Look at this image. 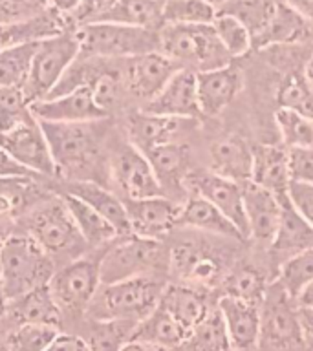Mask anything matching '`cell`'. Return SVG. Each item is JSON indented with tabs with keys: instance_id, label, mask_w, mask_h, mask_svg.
<instances>
[{
	"instance_id": "1",
	"label": "cell",
	"mask_w": 313,
	"mask_h": 351,
	"mask_svg": "<svg viewBox=\"0 0 313 351\" xmlns=\"http://www.w3.org/2000/svg\"><path fill=\"white\" fill-rule=\"evenodd\" d=\"M40 123V121H38ZM93 123H40L49 150L54 156L57 176L70 181L88 180L101 159V132Z\"/></svg>"
},
{
	"instance_id": "2",
	"label": "cell",
	"mask_w": 313,
	"mask_h": 351,
	"mask_svg": "<svg viewBox=\"0 0 313 351\" xmlns=\"http://www.w3.org/2000/svg\"><path fill=\"white\" fill-rule=\"evenodd\" d=\"M54 260L27 234H10L0 241V282L8 302L49 284Z\"/></svg>"
},
{
	"instance_id": "3",
	"label": "cell",
	"mask_w": 313,
	"mask_h": 351,
	"mask_svg": "<svg viewBox=\"0 0 313 351\" xmlns=\"http://www.w3.org/2000/svg\"><path fill=\"white\" fill-rule=\"evenodd\" d=\"M165 282L158 276H139L115 284H101L88 306L92 320H126L139 324L158 307Z\"/></svg>"
},
{
	"instance_id": "4",
	"label": "cell",
	"mask_w": 313,
	"mask_h": 351,
	"mask_svg": "<svg viewBox=\"0 0 313 351\" xmlns=\"http://www.w3.org/2000/svg\"><path fill=\"white\" fill-rule=\"evenodd\" d=\"M159 51L174 60L183 70L194 73L216 70L231 64V55L225 51L209 26H183V24H161L159 26Z\"/></svg>"
},
{
	"instance_id": "5",
	"label": "cell",
	"mask_w": 313,
	"mask_h": 351,
	"mask_svg": "<svg viewBox=\"0 0 313 351\" xmlns=\"http://www.w3.org/2000/svg\"><path fill=\"white\" fill-rule=\"evenodd\" d=\"M79 57L121 60L159 51V27H134L112 22H92L73 29Z\"/></svg>"
},
{
	"instance_id": "6",
	"label": "cell",
	"mask_w": 313,
	"mask_h": 351,
	"mask_svg": "<svg viewBox=\"0 0 313 351\" xmlns=\"http://www.w3.org/2000/svg\"><path fill=\"white\" fill-rule=\"evenodd\" d=\"M161 269H169V251L159 240L139 236H119L99 258L101 284H115L139 276H156Z\"/></svg>"
},
{
	"instance_id": "7",
	"label": "cell",
	"mask_w": 313,
	"mask_h": 351,
	"mask_svg": "<svg viewBox=\"0 0 313 351\" xmlns=\"http://www.w3.org/2000/svg\"><path fill=\"white\" fill-rule=\"evenodd\" d=\"M77 57L79 43L73 29H65L54 37L38 40L37 49L33 53L32 68L22 86L30 104L49 97V93L54 92Z\"/></svg>"
},
{
	"instance_id": "8",
	"label": "cell",
	"mask_w": 313,
	"mask_h": 351,
	"mask_svg": "<svg viewBox=\"0 0 313 351\" xmlns=\"http://www.w3.org/2000/svg\"><path fill=\"white\" fill-rule=\"evenodd\" d=\"M26 234L37 241L49 258L71 256L86 245L60 196L44 199L30 208Z\"/></svg>"
},
{
	"instance_id": "9",
	"label": "cell",
	"mask_w": 313,
	"mask_h": 351,
	"mask_svg": "<svg viewBox=\"0 0 313 351\" xmlns=\"http://www.w3.org/2000/svg\"><path fill=\"white\" fill-rule=\"evenodd\" d=\"M99 285V260L77 258L54 273L48 287L60 311L79 313L86 311Z\"/></svg>"
},
{
	"instance_id": "10",
	"label": "cell",
	"mask_w": 313,
	"mask_h": 351,
	"mask_svg": "<svg viewBox=\"0 0 313 351\" xmlns=\"http://www.w3.org/2000/svg\"><path fill=\"white\" fill-rule=\"evenodd\" d=\"M0 147L15 159L16 163L30 170L33 176H57L54 156L43 126L35 117H27L21 125L0 134Z\"/></svg>"
},
{
	"instance_id": "11",
	"label": "cell",
	"mask_w": 313,
	"mask_h": 351,
	"mask_svg": "<svg viewBox=\"0 0 313 351\" xmlns=\"http://www.w3.org/2000/svg\"><path fill=\"white\" fill-rule=\"evenodd\" d=\"M110 176L126 199L165 196L148 158L132 143L121 145L110 159Z\"/></svg>"
},
{
	"instance_id": "12",
	"label": "cell",
	"mask_w": 313,
	"mask_h": 351,
	"mask_svg": "<svg viewBox=\"0 0 313 351\" xmlns=\"http://www.w3.org/2000/svg\"><path fill=\"white\" fill-rule=\"evenodd\" d=\"M180 70L183 68H180L169 57H165L161 51L121 59V75L125 90L145 103L156 97L161 88Z\"/></svg>"
},
{
	"instance_id": "13",
	"label": "cell",
	"mask_w": 313,
	"mask_h": 351,
	"mask_svg": "<svg viewBox=\"0 0 313 351\" xmlns=\"http://www.w3.org/2000/svg\"><path fill=\"white\" fill-rule=\"evenodd\" d=\"M185 186L191 189L192 194H198L213 203L214 207L222 210L236 225V229L240 230L244 240H249L240 183L225 180L211 170H194V172L187 174Z\"/></svg>"
},
{
	"instance_id": "14",
	"label": "cell",
	"mask_w": 313,
	"mask_h": 351,
	"mask_svg": "<svg viewBox=\"0 0 313 351\" xmlns=\"http://www.w3.org/2000/svg\"><path fill=\"white\" fill-rule=\"evenodd\" d=\"M275 348H293L301 342L297 306L279 285L266 293L260 304V339Z\"/></svg>"
},
{
	"instance_id": "15",
	"label": "cell",
	"mask_w": 313,
	"mask_h": 351,
	"mask_svg": "<svg viewBox=\"0 0 313 351\" xmlns=\"http://www.w3.org/2000/svg\"><path fill=\"white\" fill-rule=\"evenodd\" d=\"M125 208L132 234L161 241L178 225L181 205L167 196H154L125 199Z\"/></svg>"
},
{
	"instance_id": "16",
	"label": "cell",
	"mask_w": 313,
	"mask_h": 351,
	"mask_svg": "<svg viewBox=\"0 0 313 351\" xmlns=\"http://www.w3.org/2000/svg\"><path fill=\"white\" fill-rule=\"evenodd\" d=\"M30 110L40 123H93L108 115L95 103L90 88H77L73 92L43 99L30 104Z\"/></svg>"
},
{
	"instance_id": "17",
	"label": "cell",
	"mask_w": 313,
	"mask_h": 351,
	"mask_svg": "<svg viewBox=\"0 0 313 351\" xmlns=\"http://www.w3.org/2000/svg\"><path fill=\"white\" fill-rule=\"evenodd\" d=\"M141 112L174 119L196 121L202 117L198 103L196 73L191 70L176 71L172 79L161 88V92L145 103Z\"/></svg>"
},
{
	"instance_id": "18",
	"label": "cell",
	"mask_w": 313,
	"mask_h": 351,
	"mask_svg": "<svg viewBox=\"0 0 313 351\" xmlns=\"http://www.w3.org/2000/svg\"><path fill=\"white\" fill-rule=\"evenodd\" d=\"M242 199L249 238L271 245L282 214V199L255 181L242 183Z\"/></svg>"
},
{
	"instance_id": "19",
	"label": "cell",
	"mask_w": 313,
	"mask_h": 351,
	"mask_svg": "<svg viewBox=\"0 0 313 351\" xmlns=\"http://www.w3.org/2000/svg\"><path fill=\"white\" fill-rule=\"evenodd\" d=\"M198 103L205 117L222 114L244 88V75L233 64L196 73Z\"/></svg>"
},
{
	"instance_id": "20",
	"label": "cell",
	"mask_w": 313,
	"mask_h": 351,
	"mask_svg": "<svg viewBox=\"0 0 313 351\" xmlns=\"http://www.w3.org/2000/svg\"><path fill=\"white\" fill-rule=\"evenodd\" d=\"M312 22L293 10L288 2L277 0L268 24L253 38V46L258 49H268L273 46H295L304 43L312 35Z\"/></svg>"
},
{
	"instance_id": "21",
	"label": "cell",
	"mask_w": 313,
	"mask_h": 351,
	"mask_svg": "<svg viewBox=\"0 0 313 351\" xmlns=\"http://www.w3.org/2000/svg\"><path fill=\"white\" fill-rule=\"evenodd\" d=\"M231 351H253L260 342V306L222 296L218 300Z\"/></svg>"
},
{
	"instance_id": "22",
	"label": "cell",
	"mask_w": 313,
	"mask_h": 351,
	"mask_svg": "<svg viewBox=\"0 0 313 351\" xmlns=\"http://www.w3.org/2000/svg\"><path fill=\"white\" fill-rule=\"evenodd\" d=\"M66 194L79 197L81 202L97 210L106 221L115 229V232L119 236H130V221L126 216L125 202H121L117 194H114L108 189H104L97 183V181L88 180H76L68 181L65 186Z\"/></svg>"
},
{
	"instance_id": "23",
	"label": "cell",
	"mask_w": 313,
	"mask_h": 351,
	"mask_svg": "<svg viewBox=\"0 0 313 351\" xmlns=\"http://www.w3.org/2000/svg\"><path fill=\"white\" fill-rule=\"evenodd\" d=\"M211 172L222 176L235 183H246L253 180V148L240 137H224L213 143L209 148Z\"/></svg>"
},
{
	"instance_id": "24",
	"label": "cell",
	"mask_w": 313,
	"mask_h": 351,
	"mask_svg": "<svg viewBox=\"0 0 313 351\" xmlns=\"http://www.w3.org/2000/svg\"><path fill=\"white\" fill-rule=\"evenodd\" d=\"M189 123H194V121L159 117V115L139 112L132 115L128 121V136H130L132 145L145 154L167 143H176L178 136L181 132H185Z\"/></svg>"
},
{
	"instance_id": "25",
	"label": "cell",
	"mask_w": 313,
	"mask_h": 351,
	"mask_svg": "<svg viewBox=\"0 0 313 351\" xmlns=\"http://www.w3.org/2000/svg\"><path fill=\"white\" fill-rule=\"evenodd\" d=\"M159 306L163 307L170 317H174L189 333L207 317L211 309L207 295L202 289L183 284L165 285L161 298H159Z\"/></svg>"
},
{
	"instance_id": "26",
	"label": "cell",
	"mask_w": 313,
	"mask_h": 351,
	"mask_svg": "<svg viewBox=\"0 0 313 351\" xmlns=\"http://www.w3.org/2000/svg\"><path fill=\"white\" fill-rule=\"evenodd\" d=\"M178 225H185L191 229L214 236H224L231 240H244V236L236 229V225L222 210L214 207L213 203L198 194H191L185 203H181Z\"/></svg>"
},
{
	"instance_id": "27",
	"label": "cell",
	"mask_w": 313,
	"mask_h": 351,
	"mask_svg": "<svg viewBox=\"0 0 313 351\" xmlns=\"http://www.w3.org/2000/svg\"><path fill=\"white\" fill-rule=\"evenodd\" d=\"M253 180L264 189H268L279 197L288 196L290 186V163L286 147H262L253 148Z\"/></svg>"
},
{
	"instance_id": "28",
	"label": "cell",
	"mask_w": 313,
	"mask_h": 351,
	"mask_svg": "<svg viewBox=\"0 0 313 351\" xmlns=\"http://www.w3.org/2000/svg\"><path fill=\"white\" fill-rule=\"evenodd\" d=\"M5 313L10 315L15 326L44 324V326H55V328H59L60 315H62L48 284L40 285L37 289H32L15 300L8 302V311Z\"/></svg>"
},
{
	"instance_id": "29",
	"label": "cell",
	"mask_w": 313,
	"mask_h": 351,
	"mask_svg": "<svg viewBox=\"0 0 313 351\" xmlns=\"http://www.w3.org/2000/svg\"><path fill=\"white\" fill-rule=\"evenodd\" d=\"M269 247L273 249L277 256L284 258V260L295 256L306 249H313V227L308 225L301 218V214L291 207L288 196L282 199L279 229H277V234Z\"/></svg>"
},
{
	"instance_id": "30",
	"label": "cell",
	"mask_w": 313,
	"mask_h": 351,
	"mask_svg": "<svg viewBox=\"0 0 313 351\" xmlns=\"http://www.w3.org/2000/svg\"><path fill=\"white\" fill-rule=\"evenodd\" d=\"M65 19L55 11H46L43 15L21 22H0V51L11 46L26 43H38L65 32Z\"/></svg>"
},
{
	"instance_id": "31",
	"label": "cell",
	"mask_w": 313,
	"mask_h": 351,
	"mask_svg": "<svg viewBox=\"0 0 313 351\" xmlns=\"http://www.w3.org/2000/svg\"><path fill=\"white\" fill-rule=\"evenodd\" d=\"M189 335L191 333L158 304V307L148 317H145L137 324L132 340L148 342V344L159 346L165 350H174V348L185 344Z\"/></svg>"
},
{
	"instance_id": "32",
	"label": "cell",
	"mask_w": 313,
	"mask_h": 351,
	"mask_svg": "<svg viewBox=\"0 0 313 351\" xmlns=\"http://www.w3.org/2000/svg\"><path fill=\"white\" fill-rule=\"evenodd\" d=\"M65 207L68 208L73 223H76L79 234L82 236V240L86 245H103L108 241H114L115 238H119V234L115 232V229L106 221V219L93 210L90 205L81 202L79 197L71 196V194H59Z\"/></svg>"
},
{
	"instance_id": "33",
	"label": "cell",
	"mask_w": 313,
	"mask_h": 351,
	"mask_svg": "<svg viewBox=\"0 0 313 351\" xmlns=\"http://www.w3.org/2000/svg\"><path fill=\"white\" fill-rule=\"evenodd\" d=\"M145 156L152 165L154 172L163 186V192L167 185H185V178L189 174L187 172L189 150H187L185 145L167 143V145L148 150V152H145Z\"/></svg>"
},
{
	"instance_id": "34",
	"label": "cell",
	"mask_w": 313,
	"mask_h": 351,
	"mask_svg": "<svg viewBox=\"0 0 313 351\" xmlns=\"http://www.w3.org/2000/svg\"><path fill=\"white\" fill-rule=\"evenodd\" d=\"M97 22H112L134 27H159L161 2L158 0H115Z\"/></svg>"
},
{
	"instance_id": "35",
	"label": "cell",
	"mask_w": 313,
	"mask_h": 351,
	"mask_svg": "<svg viewBox=\"0 0 313 351\" xmlns=\"http://www.w3.org/2000/svg\"><path fill=\"white\" fill-rule=\"evenodd\" d=\"M136 322L126 320H92L86 337L90 351H121L132 340Z\"/></svg>"
},
{
	"instance_id": "36",
	"label": "cell",
	"mask_w": 313,
	"mask_h": 351,
	"mask_svg": "<svg viewBox=\"0 0 313 351\" xmlns=\"http://www.w3.org/2000/svg\"><path fill=\"white\" fill-rule=\"evenodd\" d=\"M268 293V282L260 269L242 265L224 280V296L260 306Z\"/></svg>"
},
{
	"instance_id": "37",
	"label": "cell",
	"mask_w": 313,
	"mask_h": 351,
	"mask_svg": "<svg viewBox=\"0 0 313 351\" xmlns=\"http://www.w3.org/2000/svg\"><path fill=\"white\" fill-rule=\"evenodd\" d=\"M218 10L207 0H165L161 4V24L209 26Z\"/></svg>"
},
{
	"instance_id": "38",
	"label": "cell",
	"mask_w": 313,
	"mask_h": 351,
	"mask_svg": "<svg viewBox=\"0 0 313 351\" xmlns=\"http://www.w3.org/2000/svg\"><path fill=\"white\" fill-rule=\"evenodd\" d=\"M183 346H187L189 351H231L227 329L218 306L209 309L207 317L192 329Z\"/></svg>"
},
{
	"instance_id": "39",
	"label": "cell",
	"mask_w": 313,
	"mask_h": 351,
	"mask_svg": "<svg viewBox=\"0 0 313 351\" xmlns=\"http://www.w3.org/2000/svg\"><path fill=\"white\" fill-rule=\"evenodd\" d=\"M310 282H313V249H306L284 260L280 263L279 276L275 280V284L293 302Z\"/></svg>"
},
{
	"instance_id": "40",
	"label": "cell",
	"mask_w": 313,
	"mask_h": 351,
	"mask_svg": "<svg viewBox=\"0 0 313 351\" xmlns=\"http://www.w3.org/2000/svg\"><path fill=\"white\" fill-rule=\"evenodd\" d=\"M38 43L11 46L0 51V86L22 88L27 79Z\"/></svg>"
},
{
	"instance_id": "41",
	"label": "cell",
	"mask_w": 313,
	"mask_h": 351,
	"mask_svg": "<svg viewBox=\"0 0 313 351\" xmlns=\"http://www.w3.org/2000/svg\"><path fill=\"white\" fill-rule=\"evenodd\" d=\"M59 335V328L55 326L21 324L8 333L4 346L8 351H46Z\"/></svg>"
},
{
	"instance_id": "42",
	"label": "cell",
	"mask_w": 313,
	"mask_h": 351,
	"mask_svg": "<svg viewBox=\"0 0 313 351\" xmlns=\"http://www.w3.org/2000/svg\"><path fill=\"white\" fill-rule=\"evenodd\" d=\"M275 2L277 0H233L229 4L218 8V11L238 19L247 27V32L251 33V38H255L268 24Z\"/></svg>"
},
{
	"instance_id": "43",
	"label": "cell",
	"mask_w": 313,
	"mask_h": 351,
	"mask_svg": "<svg viewBox=\"0 0 313 351\" xmlns=\"http://www.w3.org/2000/svg\"><path fill=\"white\" fill-rule=\"evenodd\" d=\"M214 33L225 48V51L231 55V59L246 55L253 46L251 33L247 32V27L242 24L238 19L227 13H216L213 22Z\"/></svg>"
},
{
	"instance_id": "44",
	"label": "cell",
	"mask_w": 313,
	"mask_h": 351,
	"mask_svg": "<svg viewBox=\"0 0 313 351\" xmlns=\"http://www.w3.org/2000/svg\"><path fill=\"white\" fill-rule=\"evenodd\" d=\"M275 121L279 126L280 136L284 147L290 148H302L313 147V119L306 115L293 112V110L279 108L275 114Z\"/></svg>"
},
{
	"instance_id": "45",
	"label": "cell",
	"mask_w": 313,
	"mask_h": 351,
	"mask_svg": "<svg viewBox=\"0 0 313 351\" xmlns=\"http://www.w3.org/2000/svg\"><path fill=\"white\" fill-rule=\"evenodd\" d=\"M277 103L280 108L293 110L313 119V90L304 81V75L288 73L277 93Z\"/></svg>"
},
{
	"instance_id": "46",
	"label": "cell",
	"mask_w": 313,
	"mask_h": 351,
	"mask_svg": "<svg viewBox=\"0 0 313 351\" xmlns=\"http://www.w3.org/2000/svg\"><path fill=\"white\" fill-rule=\"evenodd\" d=\"M32 117L30 101L22 88L0 86V134Z\"/></svg>"
},
{
	"instance_id": "47",
	"label": "cell",
	"mask_w": 313,
	"mask_h": 351,
	"mask_svg": "<svg viewBox=\"0 0 313 351\" xmlns=\"http://www.w3.org/2000/svg\"><path fill=\"white\" fill-rule=\"evenodd\" d=\"M49 11V0H0V22L30 21Z\"/></svg>"
},
{
	"instance_id": "48",
	"label": "cell",
	"mask_w": 313,
	"mask_h": 351,
	"mask_svg": "<svg viewBox=\"0 0 313 351\" xmlns=\"http://www.w3.org/2000/svg\"><path fill=\"white\" fill-rule=\"evenodd\" d=\"M291 181L313 185V147L290 148L288 150Z\"/></svg>"
},
{
	"instance_id": "49",
	"label": "cell",
	"mask_w": 313,
	"mask_h": 351,
	"mask_svg": "<svg viewBox=\"0 0 313 351\" xmlns=\"http://www.w3.org/2000/svg\"><path fill=\"white\" fill-rule=\"evenodd\" d=\"M114 2L115 0H81L65 21H70L73 24V29L84 24H92V22H97L114 5Z\"/></svg>"
},
{
	"instance_id": "50",
	"label": "cell",
	"mask_w": 313,
	"mask_h": 351,
	"mask_svg": "<svg viewBox=\"0 0 313 351\" xmlns=\"http://www.w3.org/2000/svg\"><path fill=\"white\" fill-rule=\"evenodd\" d=\"M288 199L291 207L301 214V218L313 227V185L301 183V181H290Z\"/></svg>"
},
{
	"instance_id": "51",
	"label": "cell",
	"mask_w": 313,
	"mask_h": 351,
	"mask_svg": "<svg viewBox=\"0 0 313 351\" xmlns=\"http://www.w3.org/2000/svg\"><path fill=\"white\" fill-rule=\"evenodd\" d=\"M15 178H33L30 170L19 165L4 148L0 147V180H15Z\"/></svg>"
},
{
	"instance_id": "52",
	"label": "cell",
	"mask_w": 313,
	"mask_h": 351,
	"mask_svg": "<svg viewBox=\"0 0 313 351\" xmlns=\"http://www.w3.org/2000/svg\"><path fill=\"white\" fill-rule=\"evenodd\" d=\"M297 322L302 346L313 350V307H297Z\"/></svg>"
},
{
	"instance_id": "53",
	"label": "cell",
	"mask_w": 313,
	"mask_h": 351,
	"mask_svg": "<svg viewBox=\"0 0 313 351\" xmlns=\"http://www.w3.org/2000/svg\"><path fill=\"white\" fill-rule=\"evenodd\" d=\"M46 351H90L82 337L60 333Z\"/></svg>"
},
{
	"instance_id": "54",
	"label": "cell",
	"mask_w": 313,
	"mask_h": 351,
	"mask_svg": "<svg viewBox=\"0 0 313 351\" xmlns=\"http://www.w3.org/2000/svg\"><path fill=\"white\" fill-rule=\"evenodd\" d=\"M79 2H81V0H49V10L55 11V13L62 16V19H66L71 11L76 10Z\"/></svg>"
},
{
	"instance_id": "55",
	"label": "cell",
	"mask_w": 313,
	"mask_h": 351,
	"mask_svg": "<svg viewBox=\"0 0 313 351\" xmlns=\"http://www.w3.org/2000/svg\"><path fill=\"white\" fill-rule=\"evenodd\" d=\"M284 2H288L293 10L299 11L304 19L313 24V0H284Z\"/></svg>"
},
{
	"instance_id": "56",
	"label": "cell",
	"mask_w": 313,
	"mask_h": 351,
	"mask_svg": "<svg viewBox=\"0 0 313 351\" xmlns=\"http://www.w3.org/2000/svg\"><path fill=\"white\" fill-rule=\"evenodd\" d=\"M295 306L297 307H313V282L304 287L301 291V295L295 298Z\"/></svg>"
},
{
	"instance_id": "57",
	"label": "cell",
	"mask_w": 313,
	"mask_h": 351,
	"mask_svg": "<svg viewBox=\"0 0 313 351\" xmlns=\"http://www.w3.org/2000/svg\"><path fill=\"white\" fill-rule=\"evenodd\" d=\"M121 351H170V350H165V348H159V346L148 344V342L130 340V342H128V344H126Z\"/></svg>"
},
{
	"instance_id": "58",
	"label": "cell",
	"mask_w": 313,
	"mask_h": 351,
	"mask_svg": "<svg viewBox=\"0 0 313 351\" xmlns=\"http://www.w3.org/2000/svg\"><path fill=\"white\" fill-rule=\"evenodd\" d=\"M302 75H304V81L308 82V86L313 90V53L310 55V59L306 60L304 70H302Z\"/></svg>"
},
{
	"instance_id": "59",
	"label": "cell",
	"mask_w": 313,
	"mask_h": 351,
	"mask_svg": "<svg viewBox=\"0 0 313 351\" xmlns=\"http://www.w3.org/2000/svg\"><path fill=\"white\" fill-rule=\"evenodd\" d=\"M5 311H8V298H5L4 287H2V282H0V318L4 317Z\"/></svg>"
},
{
	"instance_id": "60",
	"label": "cell",
	"mask_w": 313,
	"mask_h": 351,
	"mask_svg": "<svg viewBox=\"0 0 313 351\" xmlns=\"http://www.w3.org/2000/svg\"><path fill=\"white\" fill-rule=\"evenodd\" d=\"M207 2H211V4H213L214 8L218 10V8H222V5H225V4H229V2H233V0H207Z\"/></svg>"
},
{
	"instance_id": "61",
	"label": "cell",
	"mask_w": 313,
	"mask_h": 351,
	"mask_svg": "<svg viewBox=\"0 0 313 351\" xmlns=\"http://www.w3.org/2000/svg\"><path fill=\"white\" fill-rule=\"evenodd\" d=\"M0 351H8L5 350V346H0Z\"/></svg>"
},
{
	"instance_id": "62",
	"label": "cell",
	"mask_w": 313,
	"mask_h": 351,
	"mask_svg": "<svg viewBox=\"0 0 313 351\" xmlns=\"http://www.w3.org/2000/svg\"><path fill=\"white\" fill-rule=\"evenodd\" d=\"M158 2H161V4H163V2H165V0H158Z\"/></svg>"
}]
</instances>
